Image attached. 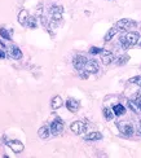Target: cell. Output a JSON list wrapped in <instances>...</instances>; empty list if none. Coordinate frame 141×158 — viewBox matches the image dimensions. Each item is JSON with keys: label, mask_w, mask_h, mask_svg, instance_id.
<instances>
[{"label": "cell", "mask_w": 141, "mask_h": 158, "mask_svg": "<svg viewBox=\"0 0 141 158\" xmlns=\"http://www.w3.org/2000/svg\"><path fill=\"white\" fill-rule=\"evenodd\" d=\"M128 60H130V56H127V55L119 56L115 60V65H117V66H122V65H126L127 62H128Z\"/></svg>", "instance_id": "cell-20"}, {"label": "cell", "mask_w": 141, "mask_h": 158, "mask_svg": "<svg viewBox=\"0 0 141 158\" xmlns=\"http://www.w3.org/2000/svg\"><path fill=\"white\" fill-rule=\"evenodd\" d=\"M62 105H64V101H62V98L60 96H55L52 98V102H51L52 109H58V108H61Z\"/></svg>", "instance_id": "cell-16"}, {"label": "cell", "mask_w": 141, "mask_h": 158, "mask_svg": "<svg viewBox=\"0 0 141 158\" xmlns=\"http://www.w3.org/2000/svg\"><path fill=\"white\" fill-rule=\"evenodd\" d=\"M114 61H115V58H114L113 52H110V51H102L101 52V62L104 65H110Z\"/></svg>", "instance_id": "cell-10"}, {"label": "cell", "mask_w": 141, "mask_h": 158, "mask_svg": "<svg viewBox=\"0 0 141 158\" xmlns=\"http://www.w3.org/2000/svg\"><path fill=\"white\" fill-rule=\"evenodd\" d=\"M0 35H2L4 39H6V40H10V32L6 29H4V27L0 29Z\"/></svg>", "instance_id": "cell-23"}, {"label": "cell", "mask_w": 141, "mask_h": 158, "mask_svg": "<svg viewBox=\"0 0 141 158\" xmlns=\"http://www.w3.org/2000/svg\"><path fill=\"white\" fill-rule=\"evenodd\" d=\"M62 131H64V122L60 119V118L53 119V122L51 123V134L52 135H60Z\"/></svg>", "instance_id": "cell-5"}, {"label": "cell", "mask_w": 141, "mask_h": 158, "mask_svg": "<svg viewBox=\"0 0 141 158\" xmlns=\"http://www.w3.org/2000/svg\"><path fill=\"white\" fill-rule=\"evenodd\" d=\"M135 101L137 102V105H139V106L141 108V97H136V98H135Z\"/></svg>", "instance_id": "cell-26"}, {"label": "cell", "mask_w": 141, "mask_h": 158, "mask_svg": "<svg viewBox=\"0 0 141 158\" xmlns=\"http://www.w3.org/2000/svg\"><path fill=\"white\" fill-rule=\"evenodd\" d=\"M117 126L119 128V131L122 132L123 136L126 137H130L135 134V128H133V124L131 122H127V121H119L117 122Z\"/></svg>", "instance_id": "cell-2"}, {"label": "cell", "mask_w": 141, "mask_h": 158, "mask_svg": "<svg viewBox=\"0 0 141 158\" xmlns=\"http://www.w3.org/2000/svg\"><path fill=\"white\" fill-rule=\"evenodd\" d=\"M49 13H51V19H52V21L58 22V21H61V18H62L64 8L61 5H52Z\"/></svg>", "instance_id": "cell-4"}, {"label": "cell", "mask_w": 141, "mask_h": 158, "mask_svg": "<svg viewBox=\"0 0 141 158\" xmlns=\"http://www.w3.org/2000/svg\"><path fill=\"white\" fill-rule=\"evenodd\" d=\"M140 126H141V121H140Z\"/></svg>", "instance_id": "cell-29"}, {"label": "cell", "mask_w": 141, "mask_h": 158, "mask_svg": "<svg viewBox=\"0 0 141 158\" xmlns=\"http://www.w3.org/2000/svg\"><path fill=\"white\" fill-rule=\"evenodd\" d=\"M137 26V22L133 21L131 18H123L120 21L117 22V29L120 31H127V30H131V29H135Z\"/></svg>", "instance_id": "cell-3"}, {"label": "cell", "mask_w": 141, "mask_h": 158, "mask_svg": "<svg viewBox=\"0 0 141 158\" xmlns=\"http://www.w3.org/2000/svg\"><path fill=\"white\" fill-rule=\"evenodd\" d=\"M139 44H140V45H141V40H139Z\"/></svg>", "instance_id": "cell-28"}, {"label": "cell", "mask_w": 141, "mask_h": 158, "mask_svg": "<svg viewBox=\"0 0 141 158\" xmlns=\"http://www.w3.org/2000/svg\"><path fill=\"white\" fill-rule=\"evenodd\" d=\"M84 70L88 71L89 74H96V73H98V70H100V65L95 60H88L87 64H85V66H84Z\"/></svg>", "instance_id": "cell-8"}, {"label": "cell", "mask_w": 141, "mask_h": 158, "mask_svg": "<svg viewBox=\"0 0 141 158\" xmlns=\"http://www.w3.org/2000/svg\"><path fill=\"white\" fill-rule=\"evenodd\" d=\"M38 135L40 139H47L49 135H51V128L48 126H43V127H40L38 130Z\"/></svg>", "instance_id": "cell-15"}, {"label": "cell", "mask_w": 141, "mask_h": 158, "mask_svg": "<svg viewBox=\"0 0 141 158\" xmlns=\"http://www.w3.org/2000/svg\"><path fill=\"white\" fill-rule=\"evenodd\" d=\"M6 145H8L12 150H13V152H15V153H21L22 152V150H23V144L21 143V141H19V140H9L8 143H6Z\"/></svg>", "instance_id": "cell-9"}, {"label": "cell", "mask_w": 141, "mask_h": 158, "mask_svg": "<svg viewBox=\"0 0 141 158\" xmlns=\"http://www.w3.org/2000/svg\"><path fill=\"white\" fill-rule=\"evenodd\" d=\"M87 58L84 57V56H75L74 57V60H73V65H74V68H75L78 71H80V70H83L84 69V66H85V64H87Z\"/></svg>", "instance_id": "cell-7"}, {"label": "cell", "mask_w": 141, "mask_h": 158, "mask_svg": "<svg viewBox=\"0 0 141 158\" xmlns=\"http://www.w3.org/2000/svg\"><path fill=\"white\" fill-rule=\"evenodd\" d=\"M104 49L102 48H98V47H92L91 49H89V53L91 55H101V52H102Z\"/></svg>", "instance_id": "cell-24"}, {"label": "cell", "mask_w": 141, "mask_h": 158, "mask_svg": "<svg viewBox=\"0 0 141 158\" xmlns=\"http://www.w3.org/2000/svg\"><path fill=\"white\" fill-rule=\"evenodd\" d=\"M128 108L133 111V113H141V108L137 105V102L135 100H128Z\"/></svg>", "instance_id": "cell-19"}, {"label": "cell", "mask_w": 141, "mask_h": 158, "mask_svg": "<svg viewBox=\"0 0 141 158\" xmlns=\"http://www.w3.org/2000/svg\"><path fill=\"white\" fill-rule=\"evenodd\" d=\"M3 58H5V53H4V51L0 49V60H3Z\"/></svg>", "instance_id": "cell-27"}, {"label": "cell", "mask_w": 141, "mask_h": 158, "mask_svg": "<svg viewBox=\"0 0 141 158\" xmlns=\"http://www.w3.org/2000/svg\"><path fill=\"white\" fill-rule=\"evenodd\" d=\"M117 32H118V29H117V26H114V27H111L109 31L106 32V35H105V39H104V40H105L106 43H107V42H110L111 39H113L114 36H115Z\"/></svg>", "instance_id": "cell-18"}, {"label": "cell", "mask_w": 141, "mask_h": 158, "mask_svg": "<svg viewBox=\"0 0 141 158\" xmlns=\"http://www.w3.org/2000/svg\"><path fill=\"white\" fill-rule=\"evenodd\" d=\"M139 40H140V35L137 32H127V34L122 35L119 39L123 49H128V48L133 47V45L139 44Z\"/></svg>", "instance_id": "cell-1"}, {"label": "cell", "mask_w": 141, "mask_h": 158, "mask_svg": "<svg viewBox=\"0 0 141 158\" xmlns=\"http://www.w3.org/2000/svg\"><path fill=\"white\" fill-rule=\"evenodd\" d=\"M102 111H104V117L106 118L107 121H111L114 118V115H115L114 114V111H113V109H109V108H104Z\"/></svg>", "instance_id": "cell-21"}, {"label": "cell", "mask_w": 141, "mask_h": 158, "mask_svg": "<svg viewBox=\"0 0 141 158\" xmlns=\"http://www.w3.org/2000/svg\"><path fill=\"white\" fill-rule=\"evenodd\" d=\"M83 139L85 141H97V140H101L102 139V135L101 132H98V131H93V132H89L87 134Z\"/></svg>", "instance_id": "cell-12"}, {"label": "cell", "mask_w": 141, "mask_h": 158, "mask_svg": "<svg viewBox=\"0 0 141 158\" xmlns=\"http://www.w3.org/2000/svg\"><path fill=\"white\" fill-rule=\"evenodd\" d=\"M80 106V104L78 100H75V98H69L68 101H66V108L69 109V111H71V113H75V111H78Z\"/></svg>", "instance_id": "cell-11"}, {"label": "cell", "mask_w": 141, "mask_h": 158, "mask_svg": "<svg viewBox=\"0 0 141 158\" xmlns=\"http://www.w3.org/2000/svg\"><path fill=\"white\" fill-rule=\"evenodd\" d=\"M9 56L16 58V60H19V58H22V52L17 45H12V47L9 48Z\"/></svg>", "instance_id": "cell-13"}, {"label": "cell", "mask_w": 141, "mask_h": 158, "mask_svg": "<svg viewBox=\"0 0 141 158\" xmlns=\"http://www.w3.org/2000/svg\"><path fill=\"white\" fill-rule=\"evenodd\" d=\"M128 82H130V83H132V84L141 85V77H133V78H131V79H130Z\"/></svg>", "instance_id": "cell-25"}, {"label": "cell", "mask_w": 141, "mask_h": 158, "mask_svg": "<svg viewBox=\"0 0 141 158\" xmlns=\"http://www.w3.org/2000/svg\"><path fill=\"white\" fill-rule=\"evenodd\" d=\"M87 128V124L82 121H75V122H73L70 124V130H71V132H74L75 135H80V134H83L84 131Z\"/></svg>", "instance_id": "cell-6"}, {"label": "cell", "mask_w": 141, "mask_h": 158, "mask_svg": "<svg viewBox=\"0 0 141 158\" xmlns=\"http://www.w3.org/2000/svg\"><path fill=\"white\" fill-rule=\"evenodd\" d=\"M113 111H114V114H115L117 117H120V115H123L126 113V108L123 106L122 104H117V105H114L113 106Z\"/></svg>", "instance_id": "cell-17"}, {"label": "cell", "mask_w": 141, "mask_h": 158, "mask_svg": "<svg viewBox=\"0 0 141 158\" xmlns=\"http://www.w3.org/2000/svg\"><path fill=\"white\" fill-rule=\"evenodd\" d=\"M29 12L26 10V9H22L21 12L18 13V22L21 23L22 26H25V25H27V21H29Z\"/></svg>", "instance_id": "cell-14"}, {"label": "cell", "mask_w": 141, "mask_h": 158, "mask_svg": "<svg viewBox=\"0 0 141 158\" xmlns=\"http://www.w3.org/2000/svg\"><path fill=\"white\" fill-rule=\"evenodd\" d=\"M26 26H29L30 29H36V26H38L36 18L35 17H29V21H27V25Z\"/></svg>", "instance_id": "cell-22"}]
</instances>
